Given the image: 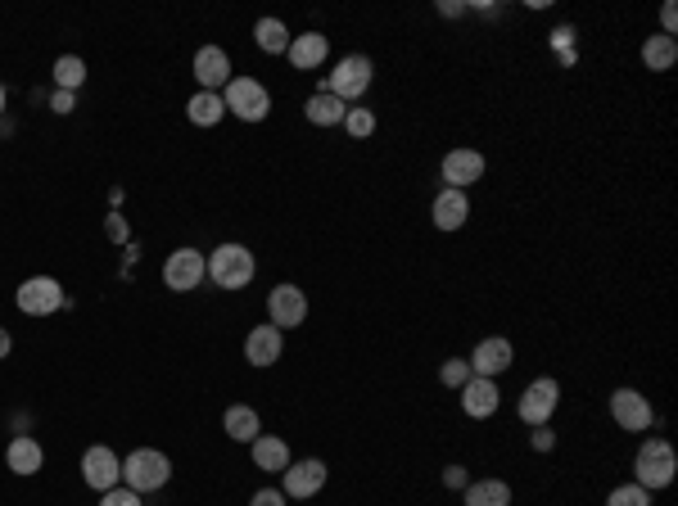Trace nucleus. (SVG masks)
<instances>
[{"instance_id":"obj_3","label":"nucleus","mask_w":678,"mask_h":506,"mask_svg":"<svg viewBox=\"0 0 678 506\" xmlns=\"http://www.w3.org/2000/svg\"><path fill=\"white\" fill-rule=\"evenodd\" d=\"M168 475H172V461L159 448H136L132 457H123V484L141 497L168 484Z\"/></svg>"},{"instance_id":"obj_9","label":"nucleus","mask_w":678,"mask_h":506,"mask_svg":"<svg viewBox=\"0 0 678 506\" xmlns=\"http://www.w3.org/2000/svg\"><path fill=\"white\" fill-rule=\"evenodd\" d=\"M208 276V258L199 249H172L168 263H163V285L177 294L186 290H199V281Z\"/></svg>"},{"instance_id":"obj_21","label":"nucleus","mask_w":678,"mask_h":506,"mask_svg":"<svg viewBox=\"0 0 678 506\" xmlns=\"http://www.w3.org/2000/svg\"><path fill=\"white\" fill-rule=\"evenodd\" d=\"M249 448H254V466H258V470H272V475H281V470L290 466V448H285V439H276V434H258Z\"/></svg>"},{"instance_id":"obj_19","label":"nucleus","mask_w":678,"mask_h":506,"mask_svg":"<svg viewBox=\"0 0 678 506\" xmlns=\"http://www.w3.org/2000/svg\"><path fill=\"white\" fill-rule=\"evenodd\" d=\"M281 330L276 326H254L249 330V339H245V362L249 366H272V362H281Z\"/></svg>"},{"instance_id":"obj_25","label":"nucleus","mask_w":678,"mask_h":506,"mask_svg":"<svg viewBox=\"0 0 678 506\" xmlns=\"http://www.w3.org/2000/svg\"><path fill=\"white\" fill-rule=\"evenodd\" d=\"M222 425H226V434H231V439H236V443H254V439H258V430H263V421H258V412H254V407H245V403L226 407Z\"/></svg>"},{"instance_id":"obj_39","label":"nucleus","mask_w":678,"mask_h":506,"mask_svg":"<svg viewBox=\"0 0 678 506\" xmlns=\"http://www.w3.org/2000/svg\"><path fill=\"white\" fill-rule=\"evenodd\" d=\"M10 348H14V339H10V330L0 326V362H5V357H10Z\"/></svg>"},{"instance_id":"obj_27","label":"nucleus","mask_w":678,"mask_h":506,"mask_svg":"<svg viewBox=\"0 0 678 506\" xmlns=\"http://www.w3.org/2000/svg\"><path fill=\"white\" fill-rule=\"evenodd\" d=\"M254 41L263 55H285V50H290V28H285L281 19H258Z\"/></svg>"},{"instance_id":"obj_7","label":"nucleus","mask_w":678,"mask_h":506,"mask_svg":"<svg viewBox=\"0 0 678 506\" xmlns=\"http://www.w3.org/2000/svg\"><path fill=\"white\" fill-rule=\"evenodd\" d=\"M308 321V294L299 290V285H276L272 294H267V326H276L285 335V330L303 326Z\"/></svg>"},{"instance_id":"obj_5","label":"nucleus","mask_w":678,"mask_h":506,"mask_svg":"<svg viewBox=\"0 0 678 506\" xmlns=\"http://www.w3.org/2000/svg\"><path fill=\"white\" fill-rule=\"evenodd\" d=\"M222 104H226V113H236L240 122H263L267 113H272V95H267V86L254 82V77H231V82L222 86Z\"/></svg>"},{"instance_id":"obj_23","label":"nucleus","mask_w":678,"mask_h":506,"mask_svg":"<svg viewBox=\"0 0 678 506\" xmlns=\"http://www.w3.org/2000/svg\"><path fill=\"white\" fill-rule=\"evenodd\" d=\"M303 113H308L312 127H339V122H344V113H349V104L335 100L330 91H317L308 104H303Z\"/></svg>"},{"instance_id":"obj_11","label":"nucleus","mask_w":678,"mask_h":506,"mask_svg":"<svg viewBox=\"0 0 678 506\" xmlns=\"http://www.w3.org/2000/svg\"><path fill=\"white\" fill-rule=\"evenodd\" d=\"M484 154L480 150H471V145H462V150H448L443 154V163H439V177L448 181V190H466V186H475V181L484 177Z\"/></svg>"},{"instance_id":"obj_29","label":"nucleus","mask_w":678,"mask_h":506,"mask_svg":"<svg viewBox=\"0 0 678 506\" xmlns=\"http://www.w3.org/2000/svg\"><path fill=\"white\" fill-rule=\"evenodd\" d=\"M606 506H651V493L642 484H615L606 493Z\"/></svg>"},{"instance_id":"obj_4","label":"nucleus","mask_w":678,"mask_h":506,"mask_svg":"<svg viewBox=\"0 0 678 506\" xmlns=\"http://www.w3.org/2000/svg\"><path fill=\"white\" fill-rule=\"evenodd\" d=\"M371 77H376V68H371V59H367V55H349V59H339V64L326 73V82H321V91H330V95H335V100L353 104V100H362V95H367Z\"/></svg>"},{"instance_id":"obj_17","label":"nucleus","mask_w":678,"mask_h":506,"mask_svg":"<svg viewBox=\"0 0 678 506\" xmlns=\"http://www.w3.org/2000/svg\"><path fill=\"white\" fill-rule=\"evenodd\" d=\"M195 77H199V91L222 95V86L231 82V59H226V50H217V46L199 50L195 55Z\"/></svg>"},{"instance_id":"obj_30","label":"nucleus","mask_w":678,"mask_h":506,"mask_svg":"<svg viewBox=\"0 0 678 506\" xmlns=\"http://www.w3.org/2000/svg\"><path fill=\"white\" fill-rule=\"evenodd\" d=\"M344 127H349L353 141H367V136L376 132V113H371V109H349V113H344Z\"/></svg>"},{"instance_id":"obj_10","label":"nucleus","mask_w":678,"mask_h":506,"mask_svg":"<svg viewBox=\"0 0 678 506\" xmlns=\"http://www.w3.org/2000/svg\"><path fill=\"white\" fill-rule=\"evenodd\" d=\"M82 479L95 493H109V488H118V479H123V457L113 448H104V443H95L82 457Z\"/></svg>"},{"instance_id":"obj_38","label":"nucleus","mask_w":678,"mask_h":506,"mask_svg":"<svg viewBox=\"0 0 678 506\" xmlns=\"http://www.w3.org/2000/svg\"><path fill=\"white\" fill-rule=\"evenodd\" d=\"M439 14H443V19H457V14H466V5H462V0H443Z\"/></svg>"},{"instance_id":"obj_33","label":"nucleus","mask_w":678,"mask_h":506,"mask_svg":"<svg viewBox=\"0 0 678 506\" xmlns=\"http://www.w3.org/2000/svg\"><path fill=\"white\" fill-rule=\"evenodd\" d=\"M290 502V497L281 493V488H258L254 497H249V506H285Z\"/></svg>"},{"instance_id":"obj_24","label":"nucleus","mask_w":678,"mask_h":506,"mask_svg":"<svg viewBox=\"0 0 678 506\" xmlns=\"http://www.w3.org/2000/svg\"><path fill=\"white\" fill-rule=\"evenodd\" d=\"M642 64H647L651 73H669V68L678 64V41L665 37V32L647 37V41H642Z\"/></svg>"},{"instance_id":"obj_40","label":"nucleus","mask_w":678,"mask_h":506,"mask_svg":"<svg viewBox=\"0 0 678 506\" xmlns=\"http://www.w3.org/2000/svg\"><path fill=\"white\" fill-rule=\"evenodd\" d=\"M109 235H113V240H123V235H127V226L118 222V217H109Z\"/></svg>"},{"instance_id":"obj_37","label":"nucleus","mask_w":678,"mask_h":506,"mask_svg":"<svg viewBox=\"0 0 678 506\" xmlns=\"http://www.w3.org/2000/svg\"><path fill=\"white\" fill-rule=\"evenodd\" d=\"M660 28H665V37H674V28H678V10H674V5H665V10H660Z\"/></svg>"},{"instance_id":"obj_20","label":"nucleus","mask_w":678,"mask_h":506,"mask_svg":"<svg viewBox=\"0 0 678 506\" xmlns=\"http://www.w3.org/2000/svg\"><path fill=\"white\" fill-rule=\"evenodd\" d=\"M5 466H10L14 475H37V470L46 466V452H41V443L32 439V434H19V439L5 448Z\"/></svg>"},{"instance_id":"obj_32","label":"nucleus","mask_w":678,"mask_h":506,"mask_svg":"<svg viewBox=\"0 0 678 506\" xmlns=\"http://www.w3.org/2000/svg\"><path fill=\"white\" fill-rule=\"evenodd\" d=\"M100 506H145V497L132 488H109V493H100Z\"/></svg>"},{"instance_id":"obj_34","label":"nucleus","mask_w":678,"mask_h":506,"mask_svg":"<svg viewBox=\"0 0 678 506\" xmlns=\"http://www.w3.org/2000/svg\"><path fill=\"white\" fill-rule=\"evenodd\" d=\"M529 443H534V452H552V443H556L552 425H538V430L529 434Z\"/></svg>"},{"instance_id":"obj_41","label":"nucleus","mask_w":678,"mask_h":506,"mask_svg":"<svg viewBox=\"0 0 678 506\" xmlns=\"http://www.w3.org/2000/svg\"><path fill=\"white\" fill-rule=\"evenodd\" d=\"M0 113H5V86H0Z\"/></svg>"},{"instance_id":"obj_8","label":"nucleus","mask_w":678,"mask_h":506,"mask_svg":"<svg viewBox=\"0 0 678 506\" xmlns=\"http://www.w3.org/2000/svg\"><path fill=\"white\" fill-rule=\"evenodd\" d=\"M14 303H19V312H28V317H50V312L64 308V285H59L55 276H28V281L19 285V294H14Z\"/></svg>"},{"instance_id":"obj_31","label":"nucleus","mask_w":678,"mask_h":506,"mask_svg":"<svg viewBox=\"0 0 678 506\" xmlns=\"http://www.w3.org/2000/svg\"><path fill=\"white\" fill-rule=\"evenodd\" d=\"M439 380L448 389H462L466 380H471V362H466V357H448V362H443V371H439Z\"/></svg>"},{"instance_id":"obj_28","label":"nucleus","mask_w":678,"mask_h":506,"mask_svg":"<svg viewBox=\"0 0 678 506\" xmlns=\"http://www.w3.org/2000/svg\"><path fill=\"white\" fill-rule=\"evenodd\" d=\"M86 82V64L77 55H59L55 59V86L59 91H73L77 95V86Z\"/></svg>"},{"instance_id":"obj_22","label":"nucleus","mask_w":678,"mask_h":506,"mask_svg":"<svg viewBox=\"0 0 678 506\" xmlns=\"http://www.w3.org/2000/svg\"><path fill=\"white\" fill-rule=\"evenodd\" d=\"M462 493H466V506H511L507 479H471Z\"/></svg>"},{"instance_id":"obj_26","label":"nucleus","mask_w":678,"mask_h":506,"mask_svg":"<svg viewBox=\"0 0 678 506\" xmlns=\"http://www.w3.org/2000/svg\"><path fill=\"white\" fill-rule=\"evenodd\" d=\"M186 118L195 122V127H217V122L226 118L222 95H213V91H195V95H190V104H186Z\"/></svg>"},{"instance_id":"obj_13","label":"nucleus","mask_w":678,"mask_h":506,"mask_svg":"<svg viewBox=\"0 0 678 506\" xmlns=\"http://www.w3.org/2000/svg\"><path fill=\"white\" fill-rule=\"evenodd\" d=\"M611 416H615V425H620V430H629V434L651 430V421H656L651 398H642L638 389H615V394H611Z\"/></svg>"},{"instance_id":"obj_15","label":"nucleus","mask_w":678,"mask_h":506,"mask_svg":"<svg viewBox=\"0 0 678 506\" xmlns=\"http://www.w3.org/2000/svg\"><path fill=\"white\" fill-rule=\"evenodd\" d=\"M457 394H462V412L471 416V421H489V416L502 407L498 380H484V375H471V380H466Z\"/></svg>"},{"instance_id":"obj_2","label":"nucleus","mask_w":678,"mask_h":506,"mask_svg":"<svg viewBox=\"0 0 678 506\" xmlns=\"http://www.w3.org/2000/svg\"><path fill=\"white\" fill-rule=\"evenodd\" d=\"M674 470H678V457L665 439H647L633 457V484H642L647 493H660V488L674 484Z\"/></svg>"},{"instance_id":"obj_12","label":"nucleus","mask_w":678,"mask_h":506,"mask_svg":"<svg viewBox=\"0 0 678 506\" xmlns=\"http://www.w3.org/2000/svg\"><path fill=\"white\" fill-rule=\"evenodd\" d=\"M471 362V375H484V380H498L502 371H511V362H516V348H511V339L502 335H489L475 344V353L466 357Z\"/></svg>"},{"instance_id":"obj_6","label":"nucleus","mask_w":678,"mask_h":506,"mask_svg":"<svg viewBox=\"0 0 678 506\" xmlns=\"http://www.w3.org/2000/svg\"><path fill=\"white\" fill-rule=\"evenodd\" d=\"M556 407H561V385H556L552 375H538L534 385L520 394L516 416L529 425V430H538V425H547V421L556 416Z\"/></svg>"},{"instance_id":"obj_36","label":"nucleus","mask_w":678,"mask_h":506,"mask_svg":"<svg viewBox=\"0 0 678 506\" xmlns=\"http://www.w3.org/2000/svg\"><path fill=\"white\" fill-rule=\"evenodd\" d=\"M443 484H448V488H466V484H471V479H466V466H448V470H443Z\"/></svg>"},{"instance_id":"obj_14","label":"nucleus","mask_w":678,"mask_h":506,"mask_svg":"<svg viewBox=\"0 0 678 506\" xmlns=\"http://www.w3.org/2000/svg\"><path fill=\"white\" fill-rule=\"evenodd\" d=\"M281 475H285V488H281V493L294 497V502H303V497H317L321 488H326V475H330V470H326V461L308 457V461H290Z\"/></svg>"},{"instance_id":"obj_35","label":"nucleus","mask_w":678,"mask_h":506,"mask_svg":"<svg viewBox=\"0 0 678 506\" xmlns=\"http://www.w3.org/2000/svg\"><path fill=\"white\" fill-rule=\"evenodd\" d=\"M50 109H55V113H73V109H77V95H73V91H55Z\"/></svg>"},{"instance_id":"obj_16","label":"nucleus","mask_w":678,"mask_h":506,"mask_svg":"<svg viewBox=\"0 0 678 506\" xmlns=\"http://www.w3.org/2000/svg\"><path fill=\"white\" fill-rule=\"evenodd\" d=\"M430 217H434L439 231H457V226H466V217H471V199H466V190L443 186L439 195H434V204H430Z\"/></svg>"},{"instance_id":"obj_1","label":"nucleus","mask_w":678,"mask_h":506,"mask_svg":"<svg viewBox=\"0 0 678 506\" xmlns=\"http://www.w3.org/2000/svg\"><path fill=\"white\" fill-rule=\"evenodd\" d=\"M208 276H213L217 290H245L258 276V258L245 244H217V249L208 253Z\"/></svg>"},{"instance_id":"obj_18","label":"nucleus","mask_w":678,"mask_h":506,"mask_svg":"<svg viewBox=\"0 0 678 506\" xmlns=\"http://www.w3.org/2000/svg\"><path fill=\"white\" fill-rule=\"evenodd\" d=\"M290 64L299 68V73H312V68L326 64L330 55V37H321V32H303V37H290Z\"/></svg>"}]
</instances>
